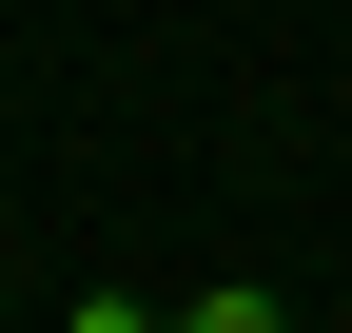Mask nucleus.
<instances>
[{"label":"nucleus","instance_id":"obj_1","mask_svg":"<svg viewBox=\"0 0 352 333\" xmlns=\"http://www.w3.org/2000/svg\"><path fill=\"white\" fill-rule=\"evenodd\" d=\"M176 333H294V294H254V275H215V294L176 314Z\"/></svg>","mask_w":352,"mask_h":333},{"label":"nucleus","instance_id":"obj_2","mask_svg":"<svg viewBox=\"0 0 352 333\" xmlns=\"http://www.w3.org/2000/svg\"><path fill=\"white\" fill-rule=\"evenodd\" d=\"M59 333H176V314H157V294H78Z\"/></svg>","mask_w":352,"mask_h":333}]
</instances>
